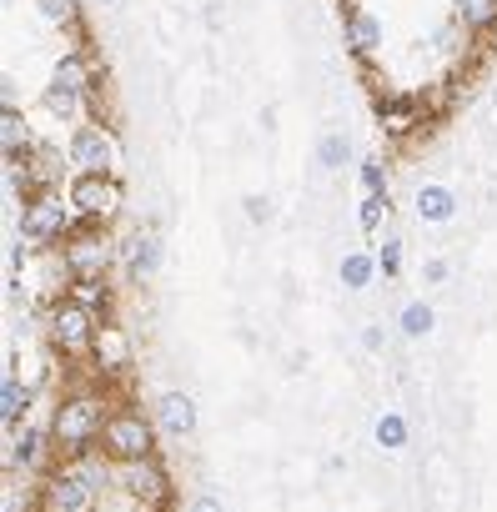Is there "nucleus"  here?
<instances>
[{"label": "nucleus", "mask_w": 497, "mask_h": 512, "mask_svg": "<svg viewBox=\"0 0 497 512\" xmlns=\"http://www.w3.org/2000/svg\"><path fill=\"white\" fill-rule=\"evenodd\" d=\"M51 337H56L66 352L91 347V342H96V332H91V312H86V307H76V302L56 307V317H51Z\"/></svg>", "instance_id": "5"}, {"label": "nucleus", "mask_w": 497, "mask_h": 512, "mask_svg": "<svg viewBox=\"0 0 497 512\" xmlns=\"http://www.w3.org/2000/svg\"><path fill=\"white\" fill-rule=\"evenodd\" d=\"M121 482H126V492L141 497V502H161V497H166V472H161L151 457L126 462V467H121Z\"/></svg>", "instance_id": "8"}, {"label": "nucleus", "mask_w": 497, "mask_h": 512, "mask_svg": "<svg viewBox=\"0 0 497 512\" xmlns=\"http://www.w3.org/2000/svg\"><path fill=\"white\" fill-rule=\"evenodd\" d=\"M101 442H106V452L121 457V462H141V457H151V427H146L141 417H111L106 432H101Z\"/></svg>", "instance_id": "2"}, {"label": "nucleus", "mask_w": 497, "mask_h": 512, "mask_svg": "<svg viewBox=\"0 0 497 512\" xmlns=\"http://www.w3.org/2000/svg\"><path fill=\"white\" fill-rule=\"evenodd\" d=\"M76 96H81V91H66V86H56V81H51V91H46V106H51L56 116H66V121H71V116H76V106H81Z\"/></svg>", "instance_id": "23"}, {"label": "nucleus", "mask_w": 497, "mask_h": 512, "mask_svg": "<svg viewBox=\"0 0 497 512\" xmlns=\"http://www.w3.org/2000/svg\"><path fill=\"white\" fill-rule=\"evenodd\" d=\"M41 442H46V432H36V427L21 432V437L11 442V462H16V457H21V462H36V457H41Z\"/></svg>", "instance_id": "25"}, {"label": "nucleus", "mask_w": 497, "mask_h": 512, "mask_svg": "<svg viewBox=\"0 0 497 512\" xmlns=\"http://www.w3.org/2000/svg\"><path fill=\"white\" fill-rule=\"evenodd\" d=\"M96 357H101V367L106 372H126L131 367V342H126V332L121 327H96Z\"/></svg>", "instance_id": "11"}, {"label": "nucleus", "mask_w": 497, "mask_h": 512, "mask_svg": "<svg viewBox=\"0 0 497 512\" xmlns=\"http://www.w3.org/2000/svg\"><path fill=\"white\" fill-rule=\"evenodd\" d=\"M362 342H367V352H377V347H382V332H377V327H367V332H362Z\"/></svg>", "instance_id": "33"}, {"label": "nucleus", "mask_w": 497, "mask_h": 512, "mask_svg": "<svg viewBox=\"0 0 497 512\" xmlns=\"http://www.w3.org/2000/svg\"><path fill=\"white\" fill-rule=\"evenodd\" d=\"M106 6H116V0H106Z\"/></svg>", "instance_id": "34"}, {"label": "nucleus", "mask_w": 497, "mask_h": 512, "mask_svg": "<svg viewBox=\"0 0 497 512\" xmlns=\"http://www.w3.org/2000/svg\"><path fill=\"white\" fill-rule=\"evenodd\" d=\"M372 272H377V267H372V256H367V251H347V256H342V287L362 292V287L372 282Z\"/></svg>", "instance_id": "14"}, {"label": "nucleus", "mask_w": 497, "mask_h": 512, "mask_svg": "<svg viewBox=\"0 0 497 512\" xmlns=\"http://www.w3.org/2000/svg\"><path fill=\"white\" fill-rule=\"evenodd\" d=\"M26 402H31V392H26L16 377H6V387H0V417H6V427L26 412Z\"/></svg>", "instance_id": "15"}, {"label": "nucleus", "mask_w": 497, "mask_h": 512, "mask_svg": "<svg viewBox=\"0 0 497 512\" xmlns=\"http://www.w3.org/2000/svg\"><path fill=\"white\" fill-rule=\"evenodd\" d=\"M347 156H352V141L347 136H322V166H347Z\"/></svg>", "instance_id": "24"}, {"label": "nucleus", "mask_w": 497, "mask_h": 512, "mask_svg": "<svg viewBox=\"0 0 497 512\" xmlns=\"http://www.w3.org/2000/svg\"><path fill=\"white\" fill-rule=\"evenodd\" d=\"M71 297H76V307H86V312L106 307V287H101V277H76Z\"/></svg>", "instance_id": "17"}, {"label": "nucleus", "mask_w": 497, "mask_h": 512, "mask_svg": "<svg viewBox=\"0 0 497 512\" xmlns=\"http://www.w3.org/2000/svg\"><path fill=\"white\" fill-rule=\"evenodd\" d=\"M0 141H6L11 156H16V146H26V121L16 116V106H6V116H0Z\"/></svg>", "instance_id": "20"}, {"label": "nucleus", "mask_w": 497, "mask_h": 512, "mask_svg": "<svg viewBox=\"0 0 497 512\" xmlns=\"http://www.w3.org/2000/svg\"><path fill=\"white\" fill-rule=\"evenodd\" d=\"M382 216H387V196H367L362 201V231H377Z\"/></svg>", "instance_id": "27"}, {"label": "nucleus", "mask_w": 497, "mask_h": 512, "mask_svg": "<svg viewBox=\"0 0 497 512\" xmlns=\"http://www.w3.org/2000/svg\"><path fill=\"white\" fill-rule=\"evenodd\" d=\"M46 502H51V512H91V482L81 472H61V477H51Z\"/></svg>", "instance_id": "7"}, {"label": "nucleus", "mask_w": 497, "mask_h": 512, "mask_svg": "<svg viewBox=\"0 0 497 512\" xmlns=\"http://www.w3.org/2000/svg\"><path fill=\"white\" fill-rule=\"evenodd\" d=\"M71 156H76L81 176H111V171H116V141H111L106 131H96V126L76 131V141H71Z\"/></svg>", "instance_id": "4"}, {"label": "nucleus", "mask_w": 497, "mask_h": 512, "mask_svg": "<svg viewBox=\"0 0 497 512\" xmlns=\"http://www.w3.org/2000/svg\"><path fill=\"white\" fill-rule=\"evenodd\" d=\"M417 216L432 226H447L457 216V196L447 186H417Z\"/></svg>", "instance_id": "12"}, {"label": "nucleus", "mask_w": 497, "mask_h": 512, "mask_svg": "<svg viewBox=\"0 0 497 512\" xmlns=\"http://www.w3.org/2000/svg\"><path fill=\"white\" fill-rule=\"evenodd\" d=\"M156 422H161L171 437H186V432L196 427V407H191V397H186V392H166V397L156 402Z\"/></svg>", "instance_id": "10"}, {"label": "nucleus", "mask_w": 497, "mask_h": 512, "mask_svg": "<svg viewBox=\"0 0 497 512\" xmlns=\"http://www.w3.org/2000/svg\"><path fill=\"white\" fill-rule=\"evenodd\" d=\"M186 512H226V507H221V502H216V497H196V502H191V507H186Z\"/></svg>", "instance_id": "31"}, {"label": "nucleus", "mask_w": 497, "mask_h": 512, "mask_svg": "<svg viewBox=\"0 0 497 512\" xmlns=\"http://www.w3.org/2000/svg\"><path fill=\"white\" fill-rule=\"evenodd\" d=\"M21 226H26L31 241H56V236L66 231V206H61V201H36Z\"/></svg>", "instance_id": "9"}, {"label": "nucleus", "mask_w": 497, "mask_h": 512, "mask_svg": "<svg viewBox=\"0 0 497 512\" xmlns=\"http://www.w3.org/2000/svg\"><path fill=\"white\" fill-rule=\"evenodd\" d=\"M402 332H407V337H427V332H432V307H427V302L402 307Z\"/></svg>", "instance_id": "18"}, {"label": "nucleus", "mask_w": 497, "mask_h": 512, "mask_svg": "<svg viewBox=\"0 0 497 512\" xmlns=\"http://www.w3.org/2000/svg\"><path fill=\"white\" fill-rule=\"evenodd\" d=\"M156 267H161V241L156 236H136L131 241V272L136 277H156Z\"/></svg>", "instance_id": "13"}, {"label": "nucleus", "mask_w": 497, "mask_h": 512, "mask_svg": "<svg viewBox=\"0 0 497 512\" xmlns=\"http://www.w3.org/2000/svg\"><path fill=\"white\" fill-rule=\"evenodd\" d=\"M246 216H252V221H267L272 211H267V201H262V196H246Z\"/></svg>", "instance_id": "30"}, {"label": "nucleus", "mask_w": 497, "mask_h": 512, "mask_svg": "<svg viewBox=\"0 0 497 512\" xmlns=\"http://www.w3.org/2000/svg\"><path fill=\"white\" fill-rule=\"evenodd\" d=\"M41 11H46V21H71L76 16L71 0H41Z\"/></svg>", "instance_id": "28"}, {"label": "nucleus", "mask_w": 497, "mask_h": 512, "mask_svg": "<svg viewBox=\"0 0 497 512\" xmlns=\"http://www.w3.org/2000/svg\"><path fill=\"white\" fill-rule=\"evenodd\" d=\"M427 277L432 282H447V262H427Z\"/></svg>", "instance_id": "32"}, {"label": "nucleus", "mask_w": 497, "mask_h": 512, "mask_svg": "<svg viewBox=\"0 0 497 512\" xmlns=\"http://www.w3.org/2000/svg\"><path fill=\"white\" fill-rule=\"evenodd\" d=\"M71 206L81 211V216H116L121 211V186L111 181V176H76V186H71Z\"/></svg>", "instance_id": "3"}, {"label": "nucleus", "mask_w": 497, "mask_h": 512, "mask_svg": "<svg viewBox=\"0 0 497 512\" xmlns=\"http://www.w3.org/2000/svg\"><path fill=\"white\" fill-rule=\"evenodd\" d=\"M457 11L467 26H492L497 21V0H457Z\"/></svg>", "instance_id": "19"}, {"label": "nucleus", "mask_w": 497, "mask_h": 512, "mask_svg": "<svg viewBox=\"0 0 497 512\" xmlns=\"http://www.w3.org/2000/svg\"><path fill=\"white\" fill-rule=\"evenodd\" d=\"M11 512H16V507H11Z\"/></svg>", "instance_id": "35"}, {"label": "nucleus", "mask_w": 497, "mask_h": 512, "mask_svg": "<svg viewBox=\"0 0 497 512\" xmlns=\"http://www.w3.org/2000/svg\"><path fill=\"white\" fill-rule=\"evenodd\" d=\"M66 267H71L76 277H101V272L111 267V241H106V236H76V241L66 246Z\"/></svg>", "instance_id": "6"}, {"label": "nucleus", "mask_w": 497, "mask_h": 512, "mask_svg": "<svg viewBox=\"0 0 497 512\" xmlns=\"http://www.w3.org/2000/svg\"><path fill=\"white\" fill-rule=\"evenodd\" d=\"M377 442H382V447H392V452H397V447H402V442H407V422H402V417H397V412H382V422H377Z\"/></svg>", "instance_id": "22"}, {"label": "nucleus", "mask_w": 497, "mask_h": 512, "mask_svg": "<svg viewBox=\"0 0 497 512\" xmlns=\"http://www.w3.org/2000/svg\"><path fill=\"white\" fill-rule=\"evenodd\" d=\"M352 46L357 51H377L382 46V26H377V16H352Z\"/></svg>", "instance_id": "16"}, {"label": "nucleus", "mask_w": 497, "mask_h": 512, "mask_svg": "<svg viewBox=\"0 0 497 512\" xmlns=\"http://www.w3.org/2000/svg\"><path fill=\"white\" fill-rule=\"evenodd\" d=\"M56 86H66V91H86V61H81V56H66V61L56 66Z\"/></svg>", "instance_id": "21"}, {"label": "nucleus", "mask_w": 497, "mask_h": 512, "mask_svg": "<svg viewBox=\"0 0 497 512\" xmlns=\"http://www.w3.org/2000/svg\"><path fill=\"white\" fill-rule=\"evenodd\" d=\"M382 181H387V166L372 156V161H362V186H367V196H382Z\"/></svg>", "instance_id": "26"}, {"label": "nucleus", "mask_w": 497, "mask_h": 512, "mask_svg": "<svg viewBox=\"0 0 497 512\" xmlns=\"http://www.w3.org/2000/svg\"><path fill=\"white\" fill-rule=\"evenodd\" d=\"M377 262H382V272H387V277L402 267V251H397V241H387V246H382V256H377Z\"/></svg>", "instance_id": "29"}, {"label": "nucleus", "mask_w": 497, "mask_h": 512, "mask_svg": "<svg viewBox=\"0 0 497 512\" xmlns=\"http://www.w3.org/2000/svg\"><path fill=\"white\" fill-rule=\"evenodd\" d=\"M96 432H106L101 402H96V397H71V402L56 412V437H61L66 447H86Z\"/></svg>", "instance_id": "1"}]
</instances>
